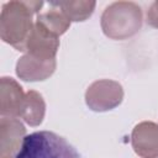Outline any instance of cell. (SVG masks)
<instances>
[{
	"mask_svg": "<svg viewBox=\"0 0 158 158\" xmlns=\"http://www.w3.org/2000/svg\"><path fill=\"white\" fill-rule=\"evenodd\" d=\"M26 128L17 117H1L0 121V141L1 158H15L19 153Z\"/></svg>",
	"mask_w": 158,
	"mask_h": 158,
	"instance_id": "5b68a950",
	"label": "cell"
},
{
	"mask_svg": "<svg viewBox=\"0 0 158 158\" xmlns=\"http://www.w3.org/2000/svg\"><path fill=\"white\" fill-rule=\"evenodd\" d=\"M132 147L142 158L158 157V125L151 121L138 123L132 131Z\"/></svg>",
	"mask_w": 158,
	"mask_h": 158,
	"instance_id": "8992f818",
	"label": "cell"
},
{
	"mask_svg": "<svg viewBox=\"0 0 158 158\" xmlns=\"http://www.w3.org/2000/svg\"><path fill=\"white\" fill-rule=\"evenodd\" d=\"M58 47H59L58 37L49 35L35 22L33 30L26 44L27 54L40 58L42 60H52L56 59V53Z\"/></svg>",
	"mask_w": 158,
	"mask_h": 158,
	"instance_id": "52a82bcc",
	"label": "cell"
},
{
	"mask_svg": "<svg viewBox=\"0 0 158 158\" xmlns=\"http://www.w3.org/2000/svg\"><path fill=\"white\" fill-rule=\"evenodd\" d=\"M25 96L26 94H23L22 88L12 78H1L0 112L4 117H20Z\"/></svg>",
	"mask_w": 158,
	"mask_h": 158,
	"instance_id": "ba28073f",
	"label": "cell"
},
{
	"mask_svg": "<svg viewBox=\"0 0 158 158\" xmlns=\"http://www.w3.org/2000/svg\"><path fill=\"white\" fill-rule=\"evenodd\" d=\"M15 158H81V156L57 133L38 131L23 138Z\"/></svg>",
	"mask_w": 158,
	"mask_h": 158,
	"instance_id": "3957f363",
	"label": "cell"
},
{
	"mask_svg": "<svg viewBox=\"0 0 158 158\" xmlns=\"http://www.w3.org/2000/svg\"><path fill=\"white\" fill-rule=\"evenodd\" d=\"M56 69V59L42 60L30 54L22 56L16 64V74L27 81L44 80Z\"/></svg>",
	"mask_w": 158,
	"mask_h": 158,
	"instance_id": "9c48e42d",
	"label": "cell"
},
{
	"mask_svg": "<svg viewBox=\"0 0 158 158\" xmlns=\"http://www.w3.org/2000/svg\"><path fill=\"white\" fill-rule=\"evenodd\" d=\"M36 23L49 35L58 37L67 31L70 25V20L57 9H51L47 12L40 14L36 19Z\"/></svg>",
	"mask_w": 158,
	"mask_h": 158,
	"instance_id": "8fae6325",
	"label": "cell"
},
{
	"mask_svg": "<svg viewBox=\"0 0 158 158\" xmlns=\"http://www.w3.org/2000/svg\"><path fill=\"white\" fill-rule=\"evenodd\" d=\"M42 5V1H9L4 4L0 15L1 40L17 51H26L27 41L35 26L32 15Z\"/></svg>",
	"mask_w": 158,
	"mask_h": 158,
	"instance_id": "6da1fadb",
	"label": "cell"
},
{
	"mask_svg": "<svg viewBox=\"0 0 158 158\" xmlns=\"http://www.w3.org/2000/svg\"><path fill=\"white\" fill-rule=\"evenodd\" d=\"M147 22L151 26L158 28V0L154 1L147 11Z\"/></svg>",
	"mask_w": 158,
	"mask_h": 158,
	"instance_id": "4fadbf2b",
	"label": "cell"
},
{
	"mask_svg": "<svg viewBox=\"0 0 158 158\" xmlns=\"http://www.w3.org/2000/svg\"><path fill=\"white\" fill-rule=\"evenodd\" d=\"M44 109H46V105L42 99V95L38 94L37 91L30 90L26 93L20 117H22L28 125L37 126L43 120Z\"/></svg>",
	"mask_w": 158,
	"mask_h": 158,
	"instance_id": "30bf717a",
	"label": "cell"
},
{
	"mask_svg": "<svg viewBox=\"0 0 158 158\" xmlns=\"http://www.w3.org/2000/svg\"><path fill=\"white\" fill-rule=\"evenodd\" d=\"M142 23L141 7L130 1H118L107 6L101 16L104 33L114 40H123L135 35Z\"/></svg>",
	"mask_w": 158,
	"mask_h": 158,
	"instance_id": "7a4b0ae2",
	"label": "cell"
},
{
	"mask_svg": "<svg viewBox=\"0 0 158 158\" xmlns=\"http://www.w3.org/2000/svg\"><path fill=\"white\" fill-rule=\"evenodd\" d=\"M122 86L117 81L109 79L93 83L85 94L86 105L94 111L111 110L122 101Z\"/></svg>",
	"mask_w": 158,
	"mask_h": 158,
	"instance_id": "277c9868",
	"label": "cell"
},
{
	"mask_svg": "<svg viewBox=\"0 0 158 158\" xmlns=\"http://www.w3.org/2000/svg\"><path fill=\"white\" fill-rule=\"evenodd\" d=\"M51 6H57L72 21H84L95 7V1H51Z\"/></svg>",
	"mask_w": 158,
	"mask_h": 158,
	"instance_id": "7c38bea8",
	"label": "cell"
}]
</instances>
